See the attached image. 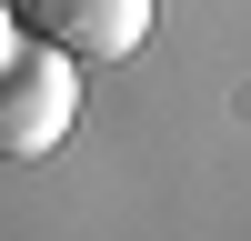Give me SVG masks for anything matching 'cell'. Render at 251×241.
<instances>
[{"instance_id":"obj_1","label":"cell","mask_w":251,"mask_h":241,"mask_svg":"<svg viewBox=\"0 0 251 241\" xmlns=\"http://www.w3.org/2000/svg\"><path fill=\"white\" fill-rule=\"evenodd\" d=\"M71 120H80V60L50 50L40 30H10L0 40V161L60 151Z\"/></svg>"},{"instance_id":"obj_2","label":"cell","mask_w":251,"mask_h":241,"mask_svg":"<svg viewBox=\"0 0 251 241\" xmlns=\"http://www.w3.org/2000/svg\"><path fill=\"white\" fill-rule=\"evenodd\" d=\"M20 30H40L71 60H131L151 40V0H10Z\"/></svg>"},{"instance_id":"obj_3","label":"cell","mask_w":251,"mask_h":241,"mask_svg":"<svg viewBox=\"0 0 251 241\" xmlns=\"http://www.w3.org/2000/svg\"><path fill=\"white\" fill-rule=\"evenodd\" d=\"M10 30H20V10H10V0H0V40H10Z\"/></svg>"}]
</instances>
